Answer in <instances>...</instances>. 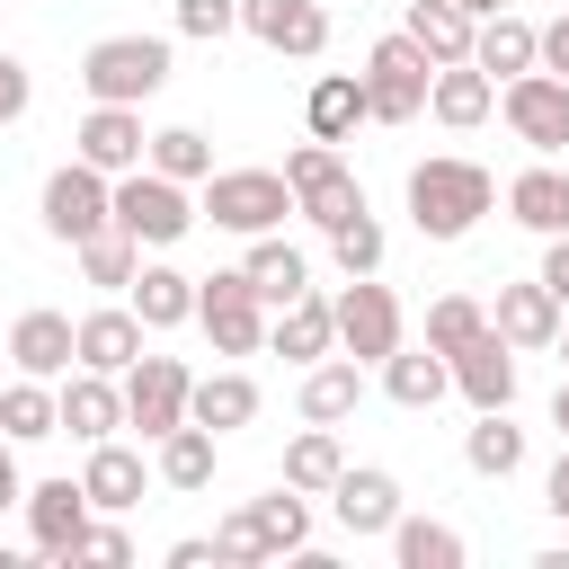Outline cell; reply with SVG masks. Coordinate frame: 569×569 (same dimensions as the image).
<instances>
[{
  "instance_id": "8d00e7d4",
  "label": "cell",
  "mask_w": 569,
  "mask_h": 569,
  "mask_svg": "<svg viewBox=\"0 0 569 569\" xmlns=\"http://www.w3.org/2000/svg\"><path fill=\"white\" fill-rule=\"evenodd\" d=\"M338 471H347V453H338V436L302 418V436L284 445V489H302V498H320V489H329Z\"/></svg>"
},
{
  "instance_id": "2e32d148",
  "label": "cell",
  "mask_w": 569,
  "mask_h": 569,
  "mask_svg": "<svg viewBox=\"0 0 569 569\" xmlns=\"http://www.w3.org/2000/svg\"><path fill=\"white\" fill-rule=\"evenodd\" d=\"M329 516L365 542V533H391V516H400V480L391 471H373V462H347L338 480H329Z\"/></svg>"
},
{
  "instance_id": "f546056e",
  "label": "cell",
  "mask_w": 569,
  "mask_h": 569,
  "mask_svg": "<svg viewBox=\"0 0 569 569\" xmlns=\"http://www.w3.org/2000/svg\"><path fill=\"white\" fill-rule=\"evenodd\" d=\"M507 213L525 222V231H542V240H560L569 231V169H551V160H533L516 187H507Z\"/></svg>"
},
{
  "instance_id": "b9f144b4",
  "label": "cell",
  "mask_w": 569,
  "mask_h": 569,
  "mask_svg": "<svg viewBox=\"0 0 569 569\" xmlns=\"http://www.w3.org/2000/svg\"><path fill=\"white\" fill-rule=\"evenodd\" d=\"M329 258H338V276H382V222L373 213H347L329 231Z\"/></svg>"
},
{
  "instance_id": "d590c367",
  "label": "cell",
  "mask_w": 569,
  "mask_h": 569,
  "mask_svg": "<svg viewBox=\"0 0 569 569\" xmlns=\"http://www.w3.org/2000/svg\"><path fill=\"white\" fill-rule=\"evenodd\" d=\"M160 480H169V489H213V427L178 418V427L160 436Z\"/></svg>"
},
{
  "instance_id": "603a6c76",
  "label": "cell",
  "mask_w": 569,
  "mask_h": 569,
  "mask_svg": "<svg viewBox=\"0 0 569 569\" xmlns=\"http://www.w3.org/2000/svg\"><path fill=\"white\" fill-rule=\"evenodd\" d=\"M365 409V365L356 356H320V365H302V418L311 427H338V418H356Z\"/></svg>"
},
{
  "instance_id": "e575fe53",
  "label": "cell",
  "mask_w": 569,
  "mask_h": 569,
  "mask_svg": "<svg viewBox=\"0 0 569 569\" xmlns=\"http://www.w3.org/2000/svg\"><path fill=\"white\" fill-rule=\"evenodd\" d=\"M462 462H471L480 480H507V471H525V427H507V409H480V427L462 436Z\"/></svg>"
},
{
  "instance_id": "4316f807",
  "label": "cell",
  "mask_w": 569,
  "mask_h": 569,
  "mask_svg": "<svg viewBox=\"0 0 569 569\" xmlns=\"http://www.w3.org/2000/svg\"><path fill=\"white\" fill-rule=\"evenodd\" d=\"M373 373H382V391H391L400 409H436V400L453 391V365H445L436 347H391Z\"/></svg>"
},
{
  "instance_id": "52a82bcc",
  "label": "cell",
  "mask_w": 569,
  "mask_h": 569,
  "mask_svg": "<svg viewBox=\"0 0 569 569\" xmlns=\"http://www.w3.org/2000/svg\"><path fill=\"white\" fill-rule=\"evenodd\" d=\"M498 116H507V133H516L525 151H542V160L569 151V80H560V71H542V62L516 71V80L498 89Z\"/></svg>"
},
{
  "instance_id": "5b68a950",
  "label": "cell",
  "mask_w": 569,
  "mask_h": 569,
  "mask_svg": "<svg viewBox=\"0 0 569 569\" xmlns=\"http://www.w3.org/2000/svg\"><path fill=\"white\" fill-rule=\"evenodd\" d=\"M196 329L213 338V356H258V347H267V302H258V284H249L240 267L196 276Z\"/></svg>"
},
{
  "instance_id": "1f68e13d",
  "label": "cell",
  "mask_w": 569,
  "mask_h": 569,
  "mask_svg": "<svg viewBox=\"0 0 569 569\" xmlns=\"http://www.w3.org/2000/svg\"><path fill=\"white\" fill-rule=\"evenodd\" d=\"M471 62H480L489 80H516V71H533V27H525L516 9H489V18L471 27Z\"/></svg>"
},
{
  "instance_id": "681fc988",
  "label": "cell",
  "mask_w": 569,
  "mask_h": 569,
  "mask_svg": "<svg viewBox=\"0 0 569 569\" xmlns=\"http://www.w3.org/2000/svg\"><path fill=\"white\" fill-rule=\"evenodd\" d=\"M542 507L569 525V445H560V462H551V480H542Z\"/></svg>"
},
{
  "instance_id": "7bdbcfd3",
  "label": "cell",
  "mask_w": 569,
  "mask_h": 569,
  "mask_svg": "<svg viewBox=\"0 0 569 569\" xmlns=\"http://www.w3.org/2000/svg\"><path fill=\"white\" fill-rule=\"evenodd\" d=\"M240 27V0H178V36H196V44H222Z\"/></svg>"
},
{
  "instance_id": "c3c4849f",
  "label": "cell",
  "mask_w": 569,
  "mask_h": 569,
  "mask_svg": "<svg viewBox=\"0 0 569 569\" xmlns=\"http://www.w3.org/2000/svg\"><path fill=\"white\" fill-rule=\"evenodd\" d=\"M542 284H551V302L569 311V231H560V240L542 249Z\"/></svg>"
},
{
  "instance_id": "8fae6325",
  "label": "cell",
  "mask_w": 569,
  "mask_h": 569,
  "mask_svg": "<svg viewBox=\"0 0 569 569\" xmlns=\"http://www.w3.org/2000/svg\"><path fill=\"white\" fill-rule=\"evenodd\" d=\"M116 382H124V427H142V445H160V436L187 418V382H196V373H187L178 356H151V347H142Z\"/></svg>"
},
{
  "instance_id": "f5cc1de1",
  "label": "cell",
  "mask_w": 569,
  "mask_h": 569,
  "mask_svg": "<svg viewBox=\"0 0 569 569\" xmlns=\"http://www.w3.org/2000/svg\"><path fill=\"white\" fill-rule=\"evenodd\" d=\"M551 427H560V445H569V382H560V400H551Z\"/></svg>"
},
{
  "instance_id": "d6986e66",
  "label": "cell",
  "mask_w": 569,
  "mask_h": 569,
  "mask_svg": "<svg viewBox=\"0 0 569 569\" xmlns=\"http://www.w3.org/2000/svg\"><path fill=\"white\" fill-rule=\"evenodd\" d=\"M427 116L453 124V133H471V124L498 116V80H489L480 62H436V80H427Z\"/></svg>"
},
{
  "instance_id": "60d3db41",
  "label": "cell",
  "mask_w": 569,
  "mask_h": 569,
  "mask_svg": "<svg viewBox=\"0 0 569 569\" xmlns=\"http://www.w3.org/2000/svg\"><path fill=\"white\" fill-rule=\"evenodd\" d=\"M480 329H489V302H471V293H436V302H427V347H436V356L471 347Z\"/></svg>"
},
{
  "instance_id": "3957f363",
  "label": "cell",
  "mask_w": 569,
  "mask_h": 569,
  "mask_svg": "<svg viewBox=\"0 0 569 569\" xmlns=\"http://www.w3.org/2000/svg\"><path fill=\"white\" fill-rule=\"evenodd\" d=\"M107 213H116V231H133L142 249H178V240L196 231V196H187L178 178H160V169H124L116 196H107Z\"/></svg>"
},
{
  "instance_id": "83f0119b",
  "label": "cell",
  "mask_w": 569,
  "mask_h": 569,
  "mask_svg": "<svg viewBox=\"0 0 569 569\" xmlns=\"http://www.w3.org/2000/svg\"><path fill=\"white\" fill-rule=\"evenodd\" d=\"M187 418H196V427H213V436H231V427H249V418H258V382H249V373H231V365H222V373H196V382H187Z\"/></svg>"
},
{
  "instance_id": "f907efd6",
  "label": "cell",
  "mask_w": 569,
  "mask_h": 569,
  "mask_svg": "<svg viewBox=\"0 0 569 569\" xmlns=\"http://www.w3.org/2000/svg\"><path fill=\"white\" fill-rule=\"evenodd\" d=\"M27 498V480H18V453H9V436H0V507H18Z\"/></svg>"
},
{
  "instance_id": "9a60e30c",
  "label": "cell",
  "mask_w": 569,
  "mask_h": 569,
  "mask_svg": "<svg viewBox=\"0 0 569 569\" xmlns=\"http://www.w3.org/2000/svg\"><path fill=\"white\" fill-rule=\"evenodd\" d=\"M445 365H453V391H462L471 409H516V347H507L498 329H480V338L453 347Z\"/></svg>"
},
{
  "instance_id": "30bf717a",
  "label": "cell",
  "mask_w": 569,
  "mask_h": 569,
  "mask_svg": "<svg viewBox=\"0 0 569 569\" xmlns=\"http://www.w3.org/2000/svg\"><path fill=\"white\" fill-rule=\"evenodd\" d=\"M107 196H116V178L107 169H89V160H62L53 178H44V196H36V213H44V231L53 240H89V231H107L116 213H107Z\"/></svg>"
},
{
  "instance_id": "8992f818",
  "label": "cell",
  "mask_w": 569,
  "mask_h": 569,
  "mask_svg": "<svg viewBox=\"0 0 569 569\" xmlns=\"http://www.w3.org/2000/svg\"><path fill=\"white\" fill-rule=\"evenodd\" d=\"M427 80H436V62H427L409 36H382V44L365 53V116H373V124L427 116Z\"/></svg>"
},
{
  "instance_id": "44dd1931",
  "label": "cell",
  "mask_w": 569,
  "mask_h": 569,
  "mask_svg": "<svg viewBox=\"0 0 569 569\" xmlns=\"http://www.w3.org/2000/svg\"><path fill=\"white\" fill-rule=\"evenodd\" d=\"M489 329H498L507 347H551V338H560V302H551V284H542V276H533V284H498Z\"/></svg>"
},
{
  "instance_id": "7a4b0ae2",
  "label": "cell",
  "mask_w": 569,
  "mask_h": 569,
  "mask_svg": "<svg viewBox=\"0 0 569 569\" xmlns=\"http://www.w3.org/2000/svg\"><path fill=\"white\" fill-rule=\"evenodd\" d=\"M80 89L107 98V107H142L169 89V44L160 36H98L80 53Z\"/></svg>"
},
{
  "instance_id": "4fadbf2b",
  "label": "cell",
  "mask_w": 569,
  "mask_h": 569,
  "mask_svg": "<svg viewBox=\"0 0 569 569\" xmlns=\"http://www.w3.org/2000/svg\"><path fill=\"white\" fill-rule=\"evenodd\" d=\"M240 27H249L267 53H293V62L329 53V9H320V0H240Z\"/></svg>"
},
{
  "instance_id": "ac0fdd59",
  "label": "cell",
  "mask_w": 569,
  "mask_h": 569,
  "mask_svg": "<svg viewBox=\"0 0 569 569\" xmlns=\"http://www.w3.org/2000/svg\"><path fill=\"white\" fill-rule=\"evenodd\" d=\"M18 507H27L36 551H44V560H71V542H80V525H89V489H80V480H36Z\"/></svg>"
},
{
  "instance_id": "f6af8a7d",
  "label": "cell",
  "mask_w": 569,
  "mask_h": 569,
  "mask_svg": "<svg viewBox=\"0 0 569 569\" xmlns=\"http://www.w3.org/2000/svg\"><path fill=\"white\" fill-rule=\"evenodd\" d=\"M71 560H98V569H124V560H133V542H124V525H80V542H71Z\"/></svg>"
},
{
  "instance_id": "9f6ffc18",
  "label": "cell",
  "mask_w": 569,
  "mask_h": 569,
  "mask_svg": "<svg viewBox=\"0 0 569 569\" xmlns=\"http://www.w3.org/2000/svg\"><path fill=\"white\" fill-rule=\"evenodd\" d=\"M560 9H569V0H560Z\"/></svg>"
},
{
  "instance_id": "f35d334b",
  "label": "cell",
  "mask_w": 569,
  "mask_h": 569,
  "mask_svg": "<svg viewBox=\"0 0 569 569\" xmlns=\"http://www.w3.org/2000/svg\"><path fill=\"white\" fill-rule=\"evenodd\" d=\"M142 169H160V178H178V187H196V178H213V142H204L196 124H169V133H151V151H142Z\"/></svg>"
},
{
  "instance_id": "bcb514c9",
  "label": "cell",
  "mask_w": 569,
  "mask_h": 569,
  "mask_svg": "<svg viewBox=\"0 0 569 569\" xmlns=\"http://www.w3.org/2000/svg\"><path fill=\"white\" fill-rule=\"evenodd\" d=\"M27 98H36L27 62H18V53H0V124H18V116H27Z\"/></svg>"
},
{
  "instance_id": "ee69618b",
  "label": "cell",
  "mask_w": 569,
  "mask_h": 569,
  "mask_svg": "<svg viewBox=\"0 0 569 569\" xmlns=\"http://www.w3.org/2000/svg\"><path fill=\"white\" fill-rule=\"evenodd\" d=\"M213 560H231V569H249V560H276V551H267V542H258V525H249V507H240V516H222V525H213Z\"/></svg>"
},
{
  "instance_id": "cb8c5ba5",
  "label": "cell",
  "mask_w": 569,
  "mask_h": 569,
  "mask_svg": "<svg viewBox=\"0 0 569 569\" xmlns=\"http://www.w3.org/2000/svg\"><path fill=\"white\" fill-rule=\"evenodd\" d=\"M142 480H151V471H142V453H133V445H116V436H98V445H89V471H80V489H89V507H98V516H124V507H142Z\"/></svg>"
},
{
  "instance_id": "7c38bea8",
  "label": "cell",
  "mask_w": 569,
  "mask_h": 569,
  "mask_svg": "<svg viewBox=\"0 0 569 569\" xmlns=\"http://www.w3.org/2000/svg\"><path fill=\"white\" fill-rule=\"evenodd\" d=\"M142 151H151L142 107H107V98H89V116H80V133H71V160H89V169L124 178V169H142Z\"/></svg>"
},
{
  "instance_id": "277c9868",
  "label": "cell",
  "mask_w": 569,
  "mask_h": 569,
  "mask_svg": "<svg viewBox=\"0 0 569 569\" xmlns=\"http://www.w3.org/2000/svg\"><path fill=\"white\" fill-rule=\"evenodd\" d=\"M196 213H213V231L258 240V231H276V222L293 213V187H284V169H213Z\"/></svg>"
},
{
  "instance_id": "74e56055",
  "label": "cell",
  "mask_w": 569,
  "mask_h": 569,
  "mask_svg": "<svg viewBox=\"0 0 569 569\" xmlns=\"http://www.w3.org/2000/svg\"><path fill=\"white\" fill-rule=\"evenodd\" d=\"M249 525H258L267 551H302L311 542V498L302 489H267V498H249Z\"/></svg>"
},
{
  "instance_id": "d6a6232c",
  "label": "cell",
  "mask_w": 569,
  "mask_h": 569,
  "mask_svg": "<svg viewBox=\"0 0 569 569\" xmlns=\"http://www.w3.org/2000/svg\"><path fill=\"white\" fill-rule=\"evenodd\" d=\"M0 436H9V445H44V436H62V418H53V382H36V373L0 382Z\"/></svg>"
},
{
  "instance_id": "e0dca14e",
  "label": "cell",
  "mask_w": 569,
  "mask_h": 569,
  "mask_svg": "<svg viewBox=\"0 0 569 569\" xmlns=\"http://www.w3.org/2000/svg\"><path fill=\"white\" fill-rule=\"evenodd\" d=\"M71 347H80L89 373H124V365L151 347V329L133 320V302H107V311H80V320H71Z\"/></svg>"
},
{
  "instance_id": "7dc6e473",
  "label": "cell",
  "mask_w": 569,
  "mask_h": 569,
  "mask_svg": "<svg viewBox=\"0 0 569 569\" xmlns=\"http://www.w3.org/2000/svg\"><path fill=\"white\" fill-rule=\"evenodd\" d=\"M533 62H542V71H560V80H569V9H560V18H551V27H533Z\"/></svg>"
},
{
  "instance_id": "ba28073f",
  "label": "cell",
  "mask_w": 569,
  "mask_h": 569,
  "mask_svg": "<svg viewBox=\"0 0 569 569\" xmlns=\"http://www.w3.org/2000/svg\"><path fill=\"white\" fill-rule=\"evenodd\" d=\"M284 187H293V213H311L320 231H338L347 213H365V187H356V169L338 160V142H302V151L284 160Z\"/></svg>"
},
{
  "instance_id": "9c48e42d",
  "label": "cell",
  "mask_w": 569,
  "mask_h": 569,
  "mask_svg": "<svg viewBox=\"0 0 569 569\" xmlns=\"http://www.w3.org/2000/svg\"><path fill=\"white\" fill-rule=\"evenodd\" d=\"M329 320H338V356H356V365H382V356L400 347V302H391V284H373V276H347V284L329 293Z\"/></svg>"
},
{
  "instance_id": "db71d44e",
  "label": "cell",
  "mask_w": 569,
  "mask_h": 569,
  "mask_svg": "<svg viewBox=\"0 0 569 569\" xmlns=\"http://www.w3.org/2000/svg\"><path fill=\"white\" fill-rule=\"evenodd\" d=\"M453 9H471V18H489V9H507V0H453Z\"/></svg>"
},
{
  "instance_id": "836d02e7",
  "label": "cell",
  "mask_w": 569,
  "mask_h": 569,
  "mask_svg": "<svg viewBox=\"0 0 569 569\" xmlns=\"http://www.w3.org/2000/svg\"><path fill=\"white\" fill-rule=\"evenodd\" d=\"M391 560L400 569H462V533L436 516H391Z\"/></svg>"
},
{
  "instance_id": "5bb4252c",
  "label": "cell",
  "mask_w": 569,
  "mask_h": 569,
  "mask_svg": "<svg viewBox=\"0 0 569 569\" xmlns=\"http://www.w3.org/2000/svg\"><path fill=\"white\" fill-rule=\"evenodd\" d=\"M53 418H62L80 445H98V436H116V427H124V382H116V373L71 365V373L53 382Z\"/></svg>"
},
{
  "instance_id": "7402d4cb",
  "label": "cell",
  "mask_w": 569,
  "mask_h": 569,
  "mask_svg": "<svg viewBox=\"0 0 569 569\" xmlns=\"http://www.w3.org/2000/svg\"><path fill=\"white\" fill-rule=\"evenodd\" d=\"M267 347H276L284 365H320V356L338 347V320H329V302H320V293H293V302H276V320H267Z\"/></svg>"
},
{
  "instance_id": "484cf974",
  "label": "cell",
  "mask_w": 569,
  "mask_h": 569,
  "mask_svg": "<svg viewBox=\"0 0 569 569\" xmlns=\"http://www.w3.org/2000/svg\"><path fill=\"white\" fill-rule=\"evenodd\" d=\"M124 293H133V320H142V329H178V320H196V276H187V267H160V258H151V267H133Z\"/></svg>"
},
{
  "instance_id": "ab89813d",
  "label": "cell",
  "mask_w": 569,
  "mask_h": 569,
  "mask_svg": "<svg viewBox=\"0 0 569 569\" xmlns=\"http://www.w3.org/2000/svg\"><path fill=\"white\" fill-rule=\"evenodd\" d=\"M133 267H142V240H133V231H116V222H107V231H89V240H80V276H89V284L124 293V284H133Z\"/></svg>"
},
{
  "instance_id": "816d5d0a",
  "label": "cell",
  "mask_w": 569,
  "mask_h": 569,
  "mask_svg": "<svg viewBox=\"0 0 569 569\" xmlns=\"http://www.w3.org/2000/svg\"><path fill=\"white\" fill-rule=\"evenodd\" d=\"M204 560H213V542H196V533H187V542H169V569H204Z\"/></svg>"
},
{
  "instance_id": "ffe728a7",
  "label": "cell",
  "mask_w": 569,
  "mask_h": 569,
  "mask_svg": "<svg viewBox=\"0 0 569 569\" xmlns=\"http://www.w3.org/2000/svg\"><path fill=\"white\" fill-rule=\"evenodd\" d=\"M9 365L36 373V382H62V373L80 365V347H71V311H18V329H9Z\"/></svg>"
},
{
  "instance_id": "11a10c76",
  "label": "cell",
  "mask_w": 569,
  "mask_h": 569,
  "mask_svg": "<svg viewBox=\"0 0 569 569\" xmlns=\"http://www.w3.org/2000/svg\"><path fill=\"white\" fill-rule=\"evenodd\" d=\"M551 347H560V365H569V320H560V338H551Z\"/></svg>"
},
{
  "instance_id": "4dcf8cb0",
  "label": "cell",
  "mask_w": 569,
  "mask_h": 569,
  "mask_svg": "<svg viewBox=\"0 0 569 569\" xmlns=\"http://www.w3.org/2000/svg\"><path fill=\"white\" fill-rule=\"evenodd\" d=\"M240 276L258 284V302H267V311H276V302H293V293H311V258H302V249H284L276 231H258V240H249Z\"/></svg>"
},
{
  "instance_id": "6da1fadb",
  "label": "cell",
  "mask_w": 569,
  "mask_h": 569,
  "mask_svg": "<svg viewBox=\"0 0 569 569\" xmlns=\"http://www.w3.org/2000/svg\"><path fill=\"white\" fill-rule=\"evenodd\" d=\"M489 204H498V178L480 160L436 151V160L409 169V222H418V240H462V231H480Z\"/></svg>"
},
{
  "instance_id": "f1b7e54d",
  "label": "cell",
  "mask_w": 569,
  "mask_h": 569,
  "mask_svg": "<svg viewBox=\"0 0 569 569\" xmlns=\"http://www.w3.org/2000/svg\"><path fill=\"white\" fill-rule=\"evenodd\" d=\"M471 9H453V0H409V18H400V36L427 53V62H471Z\"/></svg>"
},
{
  "instance_id": "d4e9b609",
  "label": "cell",
  "mask_w": 569,
  "mask_h": 569,
  "mask_svg": "<svg viewBox=\"0 0 569 569\" xmlns=\"http://www.w3.org/2000/svg\"><path fill=\"white\" fill-rule=\"evenodd\" d=\"M302 124H311V142H347L356 124H373L365 116V71H320L311 98H302Z\"/></svg>"
}]
</instances>
